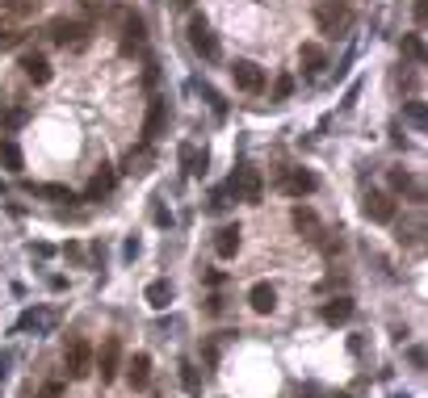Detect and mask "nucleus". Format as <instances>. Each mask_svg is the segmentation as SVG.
Here are the masks:
<instances>
[{
    "label": "nucleus",
    "instance_id": "nucleus-1",
    "mask_svg": "<svg viewBox=\"0 0 428 398\" xmlns=\"http://www.w3.org/2000/svg\"><path fill=\"white\" fill-rule=\"evenodd\" d=\"M223 189H227L231 197H240V201H252V206H256V201H261V193H265V180H261V172H256V168L240 164Z\"/></svg>",
    "mask_w": 428,
    "mask_h": 398
},
{
    "label": "nucleus",
    "instance_id": "nucleus-2",
    "mask_svg": "<svg viewBox=\"0 0 428 398\" xmlns=\"http://www.w3.org/2000/svg\"><path fill=\"white\" fill-rule=\"evenodd\" d=\"M189 46H193L206 63H219V55H223V50H219V38L210 34V25H206V17H202V13H193V17H189Z\"/></svg>",
    "mask_w": 428,
    "mask_h": 398
},
{
    "label": "nucleus",
    "instance_id": "nucleus-3",
    "mask_svg": "<svg viewBox=\"0 0 428 398\" xmlns=\"http://www.w3.org/2000/svg\"><path fill=\"white\" fill-rule=\"evenodd\" d=\"M63 365H67V378L84 382V378L92 374V344H88L84 336H76V340L67 344V353H63Z\"/></svg>",
    "mask_w": 428,
    "mask_h": 398
},
{
    "label": "nucleus",
    "instance_id": "nucleus-4",
    "mask_svg": "<svg viewBox=\"0 0 428 398\" xmlns=\"http://www.w3.org/2000/svg\"><path fill=\"white\" fill-rule=\"evenodd\" d=\"M231 80H235V88H244V92H265V71L252 63V59H235L231 63Z\"/></svg>",
    "mask_w": 428,
    "mask_h": 398
},
{
    "label": "nucleus",
    "instance_id": "nucleus-5",
    "mask_svg": "<svg viewBox=\"0 0 428 398\" xmlns=\"http://www.w3.org/2000/svg\"><path fill=\"white\" fill-rule=\"evenodd\" d=\"M92 369H101V382H113V378L122 374V340H118V336H109V340L101 344V357L92 361Z\"/></svg>",
    "mask_w": 428,
    "mask_h": 398
},
{
    "label": "nucleus",
    "instance_id": "nucleus-6",
    "mask_svg": "<svg viewBox=\"0 0 428 398\" xmlns=\"http://www.w3.org/2000/svg\"><path fill=\"white\" fill-rule=\"evenodd\" d=\"M290 222H294V231H298L307 243H319V239H324V222H319V214H315L311 206H294Z\"/></svg>",
    "mask_w": 428,
    "mask_h": 398
},
{
    "label": "nucleus",
    "instance_id": "nucleus-7",
    "mask_svg": "<svg viewBox=\"0 0 428 398\" xmlns=\"http://www.w3.org/2000/svg\"><path fill=\"white\" fill-rule=\"evenodd\" d=\"M361 210H366V218L370 222H395V197L391 193H366V201H361Z\"/></svg>",
    "mask_w": 428,
    "mask_h": 398
},
{
    "label": "nucleus",
    "instance_id": "nucleus-8",
    "mask_svg": "<svg viewBox=\"0 0 428 398\" xmlns=\"http://www.w3.org/2000/svg\"><path fill=\"white\" fill-rule=\"evenodd\" d=\"M50 38H55L59 46H67V42H71V46H84L88 25H84V21H63V17H59V21H50Z\"/></svg>",
    "mask_w": 428,
    "mask_h": 398
},
{
    "label": "nucleus",
    "instance_id": "nucleus-9",
    "mask_svg": "<svg viewBox=\"0 0 428 398\" xmlns=\"http://www.w3.org/2000/svg\"><path fill=\"white\" fill-rule=\"evenodd\" d=\"M315 189H319L315 172L294 168V172H286V176H282V193H286V197H307V193H315Z\"/></svg>",
    "mask_w": 428,
    "mask_h": 398
},
{
    "label": "nucleus",
    "instance_id": "nucleus-10",
    "mask_svg": "<svg viewBox=\"0 0 428 398\" xmlns=\"http://www.w3.org/2000/svg\"><path fill=\"white\" fill-rule=\"evenodd\" d=\"M248 306H252L256 315H273V306H277V290H273L269 281H256V285L248 290Z\"/></svg>",
    "mask_w": 428,
    "mask_h": 398
},
{
    "label": "nucleus",
    "instance_id": "nucleus-11",
    "mask_svg": "<svg viewBox=\"0 0 428 398\" xmlns=\"http://www.w3.org/2000/svg\"><path fill=\"white\" fill-rule=\"evenodd\" d=\"M164 126H168V101H151L147 105V118H143V138L151 143Z\"/></svg>",
    "mask_w": 428,
    "mask_h": 398
},
{
    "label": "nucleus",
    "instance_id": "nucleus-12",
    "mask_svg": "<svg viewBox=\"0 0 428 398\" xmlns=\"http://www.w3.org/2000/svg\"><path fill=\"white\" fill-rule=\"evenodd\" d=\"M113 185H118V172H113L109 164H101V172H97V176L88 180V189H84V201H101Z\"/></svg>",
    "mask_w": 428,
    "mask_h": 398
},
{
    "label": "nucleus",
    "instance_id": "nucleus-13",
    "mask_svg": "<svg viewBox=\"0 0 428 398\" xmlns=\"http://www.w3.org/2000/svg\"><path fill=\"white\" fill-rule=\"evenodd\" d=\"M298 63H303V71H307V76H319V71L328 67V55H324V46H319V42H303Z\"/></svg>",
    "mask_w": 428,
    "mask_h": 398
},
{
    "label": "nucleus",
    "instance_id": "nucleus-14",
    "mask_svg": "<svg viewBox=\"0 0 428 398\" xmlns=\"http://www.w3.org/2000/svg\"><path fill=\"white\" fill-rule=\"evenodd\" d=\"M21 71H25L34 84H50V76H55V71H50V63H46V55H34V50H29V55H21Z\"/></svg>",
    "mask_w": 428,
    "mask_h": 398
},
{
    "label": "nucleus",
    "instance_id": "nucleus-15",
    "mask_svg": "<svg viewBox=\"0 0 428 398\" xmlns=\"http://www.w3.org/2000/svg\"><path fill=\"white\" fill-rule=\"evenodd\" d=\"M181 168H185V176H206V151H198L193 143H181Z\"/></svg>",
    "mask_w": 428,
    "mask_h": 398
},
{
    "label": "nucleus",
    "instance_id": "nucleus-16",
    "mask_svg": "<svg viewBox=\"0 0 428 398\" xmlns=\"http://www.w3.org/2000/svg\"><path fill=\"white\" fill-rule=\"evenodd\" d=\"M214 252H219L223 260H231V256L240 252V222H227V227L219 231V239H214Z\"/></svg>",
    "mask_w": 428,
    "mask_h": 398
},
{
    "label": "nucleus",
    "instance_id": "nucleus-17",
    "mask_svg": "<svg viewBox=\"0 0 428 398\" xmlns=\"http://www.w3.org/2000/svg\"><path fill=\"white\" fill-rule=\"evenodd\" d=\"M143 298H147V306H151V311H168V302H172V285H168L164 277H160V281H147Z\"/></svg>",
    "mask_w": 428,
    "mask_h": 398
},
{
    "label": "nucleus",
    "instance_id": "nucleus-18",
    "mask_svg": "<svg viewBox=\"0 0 428 398\" xmlns=\"http://www.w3.org/2000/svg\"><path fill=\"white\" fill-rule=\"evenodd\" d=\"M349 319H353V298H332V302L324 306V323L340 327V323H349Z\"/></svg>",
    "mask_w": 428,
    "mask_h": 398
},
{
    "label": "nucleus",
    "instance_id": "nucleus-19",
    "mask_svg": "<svg viewBox=\"0 0 428 398\" xmlns=\"http://www.w3.org/2000/svg\"><path fill=\"white\" fill-rule=\"evenodd\" d=\"M391 189H399V193H412V201H424V189L412 180V172H408V168H391Z\"/></svg>",
    "mask_w": 428,
    "mask_h": 398
},
{
    "label": "nucleus",
    "instance_id": "nucleus-20",
    "mask_svg": "<svg viewBox=\"0 0 428 398\" xmlns=\"http://www.w3.org/2000/svg\"><path fill=\"white\" fill-rule=\"evenodd\" d=\"M25 193L29 197H46V201H71L67 185H34V180H25Z\"/></svg>",
    "mask_w": 428,
    "mask_h": 398
},
{
    "label": "nucleus",
    "instance_id": "nucleus-21",
    "mask_svg": "<svg viewBox=\"0 0 428 398\" xmlns=\"http://www.w3.org/2000/svg\"><path fill=\"white\" fill-rule=\"evenodd\" d=\"M50 323H55L50 311H25V315L17 319V332H50Z\"/></svg>",
    "mask_w": 428,
    "mask_h": 398
},
{
    "label": "nucleus",
    "instance_id": "nucleus-22",
    "mask_svg": "<svg viewBox=\"0 0 428 398\" xmlns=\"http://www.w3.org/2000/svg\"><path fill=\"white\" fill-rule=\"evenodd\" d=\"M122 34H126V38H122V50H134V46H143V38H147V34H143V17L126 13V25H122Z\"/></svg>",
    "mask_w": 428,
    "mask_h": 398
},
{
    "label": "nucleus",
    "instance_id": "nucleus-23",
    "mask_svg": "<svg viewBox=\"0 0 428 398\" xmlns=\"http://www.w3.org/2000/svg\"><path fill=\"white\" fill-rule=\"evenodd\" d=\"M0 164H4L8 172H21V168H25V155H21V147H17V138H0Z\"/></svg>",
    "mask_w": 428,
    "mask_h": 398
},
{
    "label": "nucleus",
    "instance_id": "nucleus-24",
    "mask_svg": "<svg viewBox=\"0 0 428 398\" xmlns=\"http://www.w3.org/2000/svg\"><path fill=\"white\" fill-rule=\"evenodd\" d=\"M345 21H349V13H345V4H340V0H332V4H324V8H319V25H324L328 34H332L336 25H345Z\"/></svg>",
    "mask_w": 428,
    "mask_h": 398
},
{
    "label": "nucleus",
    "instance_id": "nucleus-25",
    "mask_svg": "<svg viewBox=\"0 0 428 398\" xmlns=\"http://www.w3.org/2000/svg\"><path fill=\"white\" fill-rule=\"evenodd\" d=\"M147 378H151V357H147V353H134V361H130V386L143 390Z\"/></svg>",
    "mask_w": 428,
    "mask_h": 398
},
{
    "label": "nucleus",
    "instance_id": "nucleus-26",
    "mask_svg": "<svg viewBox=\"0 0 428 398\" xmlns=\"http://www.w3.org/2000/svg\"><path fill=\"white\" fill-rule=\"evenodd\" d=\"M181 386H185V395H202V369L193 361L181 365Z\"/></svg>",
    "mask_w": 428,
    "mask_h": 398
},
{
    "label": "nucleus",
    "instance_id": "nucleus-27",
    "mask_svg": "<svg viewBox=\"0 0 428 398\" xmlns=\"http://www.w3.org/2000/svg\"><path fill=\"white\" fill-rule=\"evenodd\" d=\"M403 122H408V126H416V130H424V126H428L424 101H408V105H403Z\"/></svg>",
    "mask_w": 428,
    "mask_h": 398
},
{
    "label": "nucleus",
    "instance_id": "nucleus-28",
    "mask_svg": "<svg viewBox=\"0 0 428 398\" xmlns=\"http://www.w3.org/2000/svg\"><path fill=\"white\" fill-rule=\"evenodd\" d=\"M399 50H403V59H412V63H420V59H424V38H420V34H403V42H399Z\"/></svg>",
    "mask_w": 428,
    "mask_h": 398
},
{
    "label": "nucleus",
    "instance_id": "nucleus-29",
    "mask_svg": "<svg viewBox=\"0 0 428 398\" xmlns=\"http://www.w3.org/2000/svg\"><path fill=\"white\" fill-rule=\"evenodd\" d=\"M147 164H151V151H147V147H139V151H130V155H126V172H134V176H143V172H147Z\"/></svg>",
    "mask_w": 428,
    "mask_h": 398
},
{
    "label": "nucleus",
    "instance_id": "nucleus-30",
    "mask_svg": "<svg viewBox=\"0 0 428 398\" xmlns=\"http://www.w3.org/2000/svg\"><path fill=\"white\" fill-rule=\"evenodd\" d=\"M0 8L13 17H29V13H38V0H0Z\"/></svg>",
    "mask_w": 428,
    "mask_h": 398
},
{
    "label": "nucleus",
    "instance_id": "nucleus-31",
    "mask_svg": "<svg viewBox=\"0 0 428 398\" xmlns=\"http://www.w3.org/2000/svg\"><path fill=\"white\" fill-rule=\"evenodd\" d=\"M290 92H294V76H277V84H273V101H290Z\"/></svg>",
    "mask_w": 428,
    "mask_h": 398
},
{
    "label": "nucleus",
    "instance_id": "nucleus-32",
    "mask_svg": "<svg viewBox=\"0 0 428 398\" xmlns=\"http://www.w3.org/2000/svg\"><path fill=\"white\" fill-rule=\"evenodd\" d=\"M151 222H156V227H172V214H168L164 206H151Z\"/></svg>",
    "mask_w": 428,
    "mask_h": 398
},
{
    "label": "nucleus",
    "instance_id": "nucleus-33",
    "mask_svg": "<svg viewBox=\"0 0 428 398\" xmlns=\"http://www.w3.org/2000/svg\"><path fill=\"white\" fill-rule=\"evenodd\" d=\"M408 365H412V369H424V348H420V344L408 348Z\"/></svg>",
    "mask_w": 428,
    "mask_h": 398
},
{
    "label": "nucleus",
    "instance_id": "nucleus-34",
    "mask_svg": "<svg viewBox=\"0 0 428 398\" xmlns=\"http://www.w3.org/2000/svg\"><path fill=\"white\" fill-rule=\"evenodd\" d=\"M17 42H21L17 29H0V50H8V46H17Z\"/></svg>",
    "mask_w": 428,
    "mask_h": 398
},
{
    "label": "nucleus",
    "instance_id": "nucleus-35",
    "mask_svg": "<svg viewBox=\"0 0 428 398\" xmlns=\"http://www.w3.org/2000/svg\"><path fill=\"white\" fill-rule=\"evenodd\" d=\"M29 252H34V256H38V260H50V256H55V248H50V243H34V248H29Z\"/></svg>",
    "mask_w": 428,
    "mask_h": 398
},
{
    "label": "nucleus",
    "instance_id": "nucleus-36",
    "mask_svg": "<svg viewBox=\"0 0 428 398\" xmlns=\"http://www.w3.org/2000/svg\"><path fill=\"white\" fill-rule=\"evenodd\" d=\"M412 13H416V21L424 25V21H428V0H416V4H412Z\"/></svg>",
    "mask_w": 428,
    "mask_h": 398
},
{
    "label": "nucleus",
    "instance_id": "nucleus-37",
    "mask_svg": "<svg viewBox=\"0 0 428 398\" xmlns=\"http://www.w3.org/2000/svg\"><path fill=\"white\" fill-rule=\"evenodd\" d=\"M38 398H63V382H50V386H46Z\"/></svg>",
    "mask_w": 428,
    "mask_h": 398
},
{
    "label": "nucleus",
    "instance_id": "nucleus-38",
    "mask_svg": "<svg viewBox=\"0 0 428 398\" xmlns=\"http://www.w3.org/2000/svg\"><path fill=\"white\" fill-rule=\"evenodd\" d=\"M122 256H126V260H134V256H139V239H126V248H122Z\"/></svg>",
    "mask_w": 428,
    "mask_h": 398
},
{
    "label": "nucleus",
    "instance_id": "nucleus-39",
    "mask_svg": "<svg viewBox=\"0 0 428 398\" xmlns=\"http://www.w3.org/2000/svg\"><path fill=\"white\" fill-rule=\"evenodd\" d=\"M8 365H13V357H8V353H0V386H4V378H8Z\"/></svg>",
    "mask_w": 428,
    "mask_h": 398
},
{
    "label": "nucleus",
    "instance_id": "nucleus-40",
    "mask_svg": "<svg viewBox=\"0 0 428 398\" xmlns=\"http://www.w3.org/2000/svg\"><path fill=\"white\" fill-rule=\"evenodd\" d=\"M172 4H177V8H189V4H193V0H172Z\"/></svg>",
    "mask_w": 428,
    "mask_h": 398
},
{
    "label": "nucleus",
    "instance_id": "nucleus-41",
    "mask_svg": "<svg viewBox=\"0 0 428 398\" xmlns=\"http://www.w3.org/2000/svg\"><path fill=\"white\" fill-rule=\"evenodd\" d=\"M328 398H353V395H328Z\"/></svg>",
    "mask_w": 428,
    "mask_h": 398
},
{
    "label": "nucleus",
    "instance_id": "nucleus-42",
    "mask_svg": "<svg viewBox=\"0 0 428 398\" xmlns=\"http://www.w3.org/2000/svg\"><path fill=\"white\" fill-rule=\"evenodd\" d=\"M0 193H4V185H0Z\"/></svg>",
    "mask_w": 428,
    "mask_h": 398
}]
</instances>
